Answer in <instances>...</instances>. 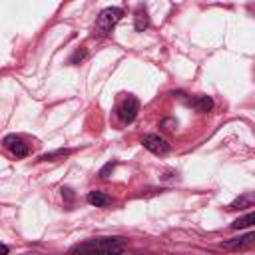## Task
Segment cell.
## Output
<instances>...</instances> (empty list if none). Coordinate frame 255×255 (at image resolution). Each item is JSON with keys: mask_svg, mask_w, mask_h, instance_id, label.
Masks as SVG:
<instances>
[{"mask_svg": "<svg viewBox=\"0 0 255 255\" xmlns=\"http://www.w3.org/2000/svg\"><path fill=\"white\" fill-rule=\"evenodd\" d=\"M126 251L124 237H96L74 245L68 255H122Z\"/></svg>", "mask_w": 255, "mask_h": 255, "instance_id": "1", "label": "cell"}, {"mask_svg": "<svg viewBox=\"0 0 255 255\" xmlns=\"http://www.w3.org/2000/svg\"><path fill=\"white\" fill-rule=\"evenodd\" d=\"M120 18H122V10H120V8H116V6H108V8H104V10L98 14V18H96L92 36L98 38V40L110 36V32H112L114 26L120 22Z\"/></svg>", "mask_w": 255, "mask_h": 255, "instance_id": "2", "label": "cell"}, {"mask_svg": "<svg viewBox=\"0 0 255 255\" xmlns=\"http://www.w3.org/2000/svg\"><path fill=\"white\" fill-rule=\"evenodd\" d=\"M141 145H143L147 151L155 153V155H165V153L171 149L169 141H167L165 137H161L159 133H145V135L141 137Z\"/></svg>", "mask_w": 255, "mask_h": 255, "instance_id": "3", "label": "cell"}, {"mask_svg": "<svg viewBox=\"0 0 255 255\" xmlns=\"http://www.w3.org/2000/svg\"><path fill=\"white\" fill-rule=\"evenodd\" d=\"M137 112H139V102H137V98H133V96L124 98L122 104H120V108H118V116H120V120H122L124 124L133 122L135 116H137Z\"/></svg>", "mask_w": 255, "mask_h": 255, "instance_id": "4", "label": "cell"}, {"mask_svg": "<svg viewBox=\"0 0 255 255\" xmlns=\"http://www.w3.org/2000/svg\"><path fill=\"white\" fill-rule=\"evenodd\" d=\"M223 249L227 251H243V249H253L255 247V231L251 233H245L241 237H235V239H229V241H223L221 243Z\"/></svg>", "mask_w": 255, "mask_h": 255, "instance_id": "5", "label": "cell"}, {"mask_svg": "<svg viewBox=\"0 0 255 255\" xmlns=\"http://www.w3.org/2000/svg\"><path fill=\"white\" fill-rule=\"evenodd\" d=\"M4 147H6L12 155H16V157H26V155L30 153L28 143H24V139L18 137V135H6V137H4Z\"/></svg>", "mask_w": 255, "mask_h": 255, "instance_id": "6", "label": "cell"}, {"mask_svg": "<svg viewBox=\"0 0 255 255\" xmlns=\"http://www.w3.org/2000/svg\"><path fill=\"white\" fill-rule=\"evenodd\" d=\"M86 201H88L90 205H96V207H106V205L112 203V199H110L108 195H104L102 191H96V189L86 195Z\"/></svg>", "mask_w": 255, "mask_h": 255, "instance_id": "7", "label": "cell"}, {"mask_svg": "<svg viewBox=\"0 0 255 255\" xmlns=\"http://www.w3.org/2000/svg\"><path fill=\"white\" fill-rule=\"evenodd\" d=\"M255 203V195L253 193H245L241 197H237L235 201L229 203V209H245V207H251Z\"/></svg>", "mask_w": 255, "mask_h": 255, "instance_id": "8", "label": "cell"}, {"mask_svg": "<svg viewBox=\"0 0 255 255\" xmlns=\"http://www.w3.org/2000/svg\"><path fill=\"white\" fill-rule=\"evenodd\" d=\"M147 24H149L147 12H145L143 8H139V10L135 12V16H133V28H135V32H143V30L147 28Z\"/></svg>", "mask_w": 255, "mask_h": 255, "instance_id": "9", "label": "cell"}, {"mask_svg": "<svg viewBox=\"0 0 255 255\" xmlns=\"http://www.w3.org/2000/svg\"><path fill=\"white\" fill-rule=\"evenodd\" d=\"M251 225H255V211L253 213H247L243 217H237L231 223V229H245V227H251Z\"/></svg>", "mask_w": 255, "mask_h": 255, "instance_id": "10", "label": "cell"}, {"mask_svg": "<svg viewBox=\"0 0 255 255\" xmlns=\"http://www.w3.org/2000/svg\"><path fill=\"white\" fill-rule=\"evenodd\" d=\"M193 108H195L197 112L205 114V112H209V110L213 108V100H211L209 96H199V98L193 100Z\"/></svg>", "mask_w": 255, "mask_h": 255, "instance_id": "11", "label": "cell"}, {"mask_svg": "<svg viewBox=\"0 0 255 255\" xmlns=\"http://www.w3.org/2000/svg\"><path fill=\"white\" fill-rule=\"evenodd\" d=\"M68 153H70V149H58V151H50V153L40 155V161H54L56 157H66Z\"/></svg>", "mask_w": 255, "mask_h": 255, "instance_id": "12", "label": "cell"}, {"mask_svg": "<svg viewBox=\"0 0 255 255\" xmlns=\"http://www.w3.org/2000/svg\"><path fill=\"white\" fill-rule=\"evenodd\" d=\"M114 167H116V161H108V163L100 169V173H98V175H100V177H108V173H110Z\"/></svg>", "mask_w": 255, "mask_h": 255, "instance_id": "13", "label": "cell"}, {"mask_svg": "<svg viewBox=\"0 0 255 255\" xmlns=\"http://www.w3.org/2000/svg\"><path fill=\"white\" fill-rule=\"evenodd\" d=\"M84 58H86V52H84V50H78V52L72 56V60H70V62H72V64H76L78 60H84Z\"/></svg>", "mask_w": 255, "mask_h": 255, "instance_id": "14", "label": "cell"}, {"mask_svg": "<svg viewBox=\"0 0 255 255\" xmlns=\"http://www.w3.org/2000/svg\"><path fill=\"white\" fill-rule=\"evenodd\" d=\"M0 251H2V255H6V253H8V247H6V245H2V247H0Z\"/></svg>", "mask_w": 255, "mask_h": 255, "instance_id": "15", "label": "cell"}]
</instances>
